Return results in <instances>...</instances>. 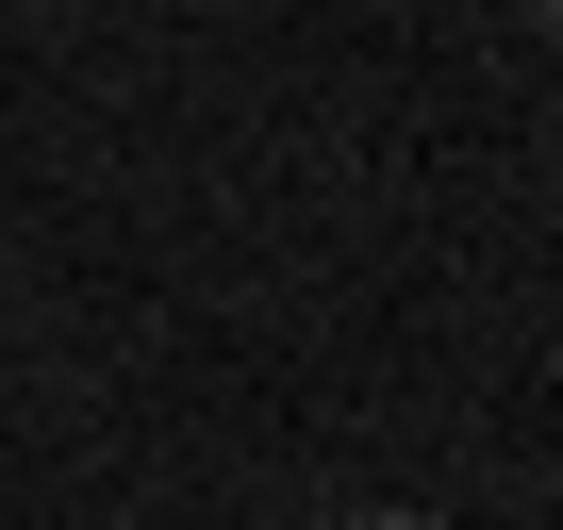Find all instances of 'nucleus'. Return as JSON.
I'll use <instances>...</instances> for the list:
<instances>
[{
	"instance_id": "1",
	"label": "nucleus",
	"mask_w": 563,
	"mask_h": 530,
	"mask_svg": "<svg viewBox=\"0 0 563 530\" xmlns=\"http://www.w3.org/2000/svg\"><path fill=\"white\" fill-rule=\"evenodd\" d=\"M365 530H431V514H365Z\"/></svg>"
}]
</instances>
